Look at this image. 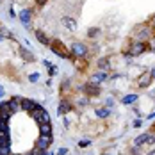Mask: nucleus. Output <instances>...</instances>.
Wrapping results in <instances>:
<instances>
[{
  "mask_svg": "<svg viewBox=\"0 0 155 155\" xmlns=\"http://www.w3.org/2000/svg\"><path fill=\"white\" fill-rule=\"evenodd\" d=\"M50 48H52V52H54V54L61 55V57H64V59H70V57H71V52L64 47V43H62V41H59V39L50 41Z\"/></svg>",
  "mask_w": 155,
  "mask_h": 155,
  "instance_id": "1",
  "label": "nucleus"
},
{
  "mask_svg": "<svg viewBox=\"0 0 155 155\" xmlns=\"http://www.w3.org/2000/svg\"><path fill=\"white\" fill-rule=\"evenodd\" d=\"M71 54H73L77 59H86V55H87V48H86L84 43L75 41V43L71 45Z\"/></svg>",
  "mask_w": 155,
  "mask_h": 155,
  "instance_id": "2",
  "label": "nucleus"
},
{
  "mask_svg": "<svg viewBox=\"0 0 155 155\" xmlns=\"http://www.w3.org/2000/svg\"><path fill=\"white\" fill-rule=\"evenodd\" d=\"M146 48H148L146 43H143V41H134V43L130 45V48H128V54H130L132 57H136V55H141Z\"/></svg>",
  "mask_w": 155,
  "mask_h": 155,
  "instance_id": "3",
  "label": "nucleus"
},
{
  "mask_svg": "<svg viewBox=\"0 0 155 155\" xmlns=\"http://www.w3.org/2000/svg\"><path fill=\"white\" fill-rule=\"evenodd\" d=\"M32 116H34V120L38 121L39 125H45V123H50V116H48V112L45 109H39V110H34L32 112Z\"/></svg>",
  "mask_w": 155,
  "mask_h": 155,
  "instance_id": "4",
  "label": "nucleus"
},
{
  "mask_svg": "<svg viewBox=\"0 0 155 155\" xmlns=\"http://www.w3.org/2000/svg\"><path fill=\"white\" fill-rule=\"evenodd\" d=\"M21 109L23 110H27V112H34V110H39V109H43L41 105H38L36 102H32V100H29V98H21Z\"/></svg>",
  "mask_w": 155,
  "mask_h": 155,
  "instance_id": "5",
  "label": "nucleus"
},
{
  "mask_svg": "<svg viewBox=\"0 0 155 155\" xmlns=\"http://www.w3.org/2000/svg\"><path fill=\"white\" fill-rule=\"evenodd\" d=\"M52 144V136H45V134H41L39 136V139L36 141V148H39V150H47L48 146Z\"/></svg>",
  "mask_w": 155,
  "mask_h": 155,
  "instance_id": "6",
  "label": "nucleus"
},
{
  "mask_svg": "<svg viewBox=\"0 0 155 155\" xmlns=\"http://www.w3.org/2000/svg\"><path fill=\"white\" fill-rule=\"evenodd\" d=\"M105 78H107V73H104V71H100V70H98L96 73H93V75H91V78H89V84L100 86V84H102Z\"/></svg>",
  "mask_w": 155,
  "mask_h": 155,
  "instance_id": "7",
  "label": "nucleus"
},
{
  "mask_svg": "<svg viewBox=\"0 0 155 155\" xmlns=\"http://www.w3.org/2000/svg\"><path fill=\"white\" fill-rule=\"evenodd\" d=\"M11 114H13V112H11V109H9V104H7V102H2V104H0V120H2V121H7Z\"/></svg>",
  "mask_w": 155,
  "mask_h": 155,
  "instance_id": "8",
  "label": "nucleus"
},
{
  "mask_svg": "<svg viewBox=\"0 0 155 155\" xmlns=\"http://www.w3.org/2000/svg\"><path fill=\"white\" fill-rule=\"evenodd\" d=\"M152 80H153V78L150 75V71H146V73H143V75L137 78V86H139V87H148V86L152 84Z\"/></svg>",
  "mask_w": 155,
  "mask_h": 155,
  "instance_id": "9",
  "label": "nucleus"
},
{
  "mask_svg": "<svg viewBox=\"0 0 155 155\" xmlns=\"http://www.w3.org/2000/svg\"><path fill=\"white\" fill-rule=\"evenodd\" d=\"M84 91L87 96H98L100 94V86H94V84H86L84 86Z\"/></svg>",
  "mask_w": 155,
  "mask_h": 155,
  "instance_id": "10",
  "label": "nucleus"
},
{
  "mask_svg": "<svg viewBox=\"0 0 155 155\" xmlns=\"http://www.w3.org/2000/svg\"><path fill=\"white\" fill-rule=\"evenodd\" d=\"M62 25H64L66 29H70V31H75V29H77V21H75L73 18H70V16H64V18H62Z\"/></svg>",
  "mask_w": 155,
  "mask_h": 155,
  "instance_id": "11",
  "label": "nucleus"
},
{
  "mask_svg": "<svg viewBox=\"0 0 155 155\" xmlns=\"http://www.w3.org/2000/svg\"><path fill=\"white\" fill-rule=\"evenodd\" d=\"M31 16L32 15H31V11H29V9H23V11L20 13V20H21V23H23L27 29H29V23H31Z\"/></svg>",
  "mask_w": 155,
  "mask_h": 155,
  "instance_id": "12",
  "label": "nucleus"
},
{
  "mask_svg": "<svg viewBox=\"0 0 155 155\" xmlns=\"http://www.w3.org/2000/svg\"><path fill=\"white\" fill-rule=\"evenodd\" d=\"M98 70H100V71H104V73H107L109 70H110V62H109L107 57H104V59H100V61H98Z\"/></svg>",
  "mask_w": 155,
  "mask_h": 155,
  "instance_id": "13",
  "label": "nucleus"
},
{
  "mask_svg": "<svg viewBox=\"0 0 155 155\" xmlns=\"http://www.w3.org/2000/svg\"><path fill=\"white\" fill-rule=\"evenodd\" d=\"M36 38H38V41L41 45H50V39H48V36L43 31H36Z\"/></svg>",
  "mask_w": 155,
  "mask_h": 155,
  "instance_id": "14",
  "label": "nucleus"
},
{
  "mask_svg": "<svg viewBox=\"0 0 155 155\" xmlns=\"http://www.w3.org/2000/svg\"><path fill=\"white\" fill-rule=\"evenodd\" d=\"M18 52H20V55H21V57H23V59H25V61H29V62H32L34 61V59H36V57H34V55H32L31 52H29V50H27V48H20V50H18Z\"/></svg>",
  "mask_w": 155,
  "mask_h": 155,
  "instance_id": "15",
  "label": "nucleus"
},
{
  "mask_svg": "<svg viewBox=\"0 0 155 155\" xmlns=\"http://www.w3.org/2000/svg\"><path fill=\"white\" fill-rule=\"evenodd\" d=\"M20 102H21V98H20V96H15L13 100H9V102H7V104H9V109H11V112H16V110H18V104H20Z\"/></svg>",
  "mask_w": 155,
  "mask_h": 155,
  "instance_id": "16",
  "label": "nucleus"
},
{
  "mask_svg": "<svg viewBox=\"0 0 155 155\" xmlns=\"http://www.w3.org/2000/svg\"><path fill=\"white\" fill-rule=\"evenodd\" d=\"M137 34H139L143 39H146V38H150V27H146V25H143V29H137Z\"/></svg>",
  "mask_w": 155,
  "mask_h": 155,
  "instance_id": "17",
  "label": "nucleus"
},
{
  "mask_svg": "<svg viewBox=\"0 0 155 155\" xmlns=\"http://www.w3.org/2000/svg\"><path fill=\"white\" fill-rule=\"evenodd\" d=\"M39 130H41V134H45V136H52V127H50V123L39 125Z\"/></svg>",
  "mask_w": 155,
  "mask_h": 155,
  "instance_id": "18",
  "label": "nucleus"
},
{
  "mask_svg": "<svg viewBox=\"0 0 155 155\" xmlns=\"http://www.w3.org/2000/svg\"><path fill=\"white\" fill-rule=\"evenodd\" d=\"M68 110H70V104L66 100H62L61 104H59V114H66Z\"/></svg>",
  "mask_w": 155,
  "mask_h": 155,
  "instance_id": "19",
  "label": "nucleus"
},
{
  "mask_svg": "<svg viewBox=\"0 0 155 155\" xmlns=\"http://www.w3.org/2000/svg\"><path fill=\"white\" fill-rule=\"evenodd\" d=\"M109 114H110V110L107 107H102V109H96V116L98 118H107Z\"/></svg>",
  "mask_w": 155,
  "mask_h": 155,
  "instance_id": "20",
  "label": "nucleus"
},
{
  "mask_svg": "<svg viewBox=\"0 0 155 155\" xmlns=\"http://www.w3.org/2000/svg\"><path fill=\"white\" fill-rule=\"evenodd\" d=\"M146 139H148V134H141V136H137V137H136V146H143V144L146 143Z\"/></svg>",
  "mask_w": 155,
  "mask_h": 155,
  "instance_id": "21",
  "label": "nucleus"
},
{
  "mask_svg": "<svg viewBox=\"0 0 155 155\" xmlns=\"http://www.w3.org/2000/svg\"><path fill=\"white\" fill-rule=\"evenodd\" d=\"M136 100H137V94H127V96L123 98V104L128 105V104H134Z\"/></svg>",
  "mask_w": 155,
  "mask_h": 155,
  "instance_id": "22",
  "label": "nucleus"
},
{
  "mask_svg": "<svg viewBox=\"0 0 155 155\" xmlns=\"http://www.w3.org/2000/svg\"><path fill=\"white\" fill-rule=\"evenodd\" d=\"M0 146H9V134H0Z\"/></svg>",
  "mask_w": 155,
  "mask_h": 155,
  "instance_id": "23",
  "label": "nucleus"
},
{
  "mask_svg": "<svg viewBox=\"0 0 155 155\" xmlns=\"http://www.w3.org/2000/svg\"><path fill=\"white\" fill-rule=\"evenodd\" d=\"M0 134H7V121L0 120Z\"/></svg>",
  "mask_w": 155,
  "mask_h": 155,
  "instance_id": "24",
  "label": "nucleus"
},
{
  "mask_svg": "<svg viewBox=\"0 0 155 155\" xmlns=\"http://www.w3.org/2000/svg\"><path fill=\"white\" fill-rule=\"evenodd\" d=\"M0 155H9V146H0Z\"/></svg>",
  "mask_w": 155,
  "mask_h": 155,
  "instance_id": "25",
  "label": "nucleus"
},
{
  "mask_svg": "<svg viewBox=\"0 0 155 155\" xmlns=\"http://www.w3.org/2000/svg\"><path fill=\"white\" fill-rule=\"evenodd\" d=\"M146 143H148V144H153V143H155V136H153V134H148V139H146Z\"/></svg>",
  "mask_w": 155,
  "mask_h": 155,
  "instance_id": "26",
  "label": "nucleus"
},
{
  "mask_svg": "<svg viewBox=\"0 0 155 155\" xmlns=\"http://www.w3.org/2000/svg\"><path fill=\"white\" fill-rule=\"evenodd\" d=\"M29 155H43V150H39V148H34V150H32Z\"/></svg>",
  "mask_w": 155,
  "mask_h": 155,
  "instance_id": "27",
  "label": "nucleus"
},
{
  "mask_svg": "<svg viewBox=\"0 0 155 155\" xmlns=\"http://www.w3.org/2000/svg\"><path fill=\"white\" fill-rule=\"evenodd\" d=\"M78 146H82V148H84V146H89V141H87V139L80 141V143H78Z\"/></svg>",
  "mask_w": 155,
  "mask_h": 155,
  "instance_id": "28",
  "label": "nucleus"
},
{
  "mask_svg": "<svg viewBox=\"0 0 155 155\" xmlns=\"http://www.w3.org/2000/svg\"><path fill=\"white\" fill-rule=\"evenodd\" d=\"M38 78H39V75H38V73H32V75H31V80H32V82H36Z\"/></svg>",
  "mask_w": 155,
  "mask_h": 155,
  "instance_id": "29",
  "label": "nucleus"
},
{
  "mask_svg": "<svg viewBox=\"0 0 155 155\" xmlns=\"http://www.w3.org/2000/svg\"><path fill=\"white\" fill-rule=\"evenodd\" d=\"M66 153H68V150H66V148H61V150L57 152V155H66Z\"/></svg>",
  "mask_w": 155,
  "mask_h": 155,
  "instance_id": "30",
  "label": "nucleus"
},
{
  "mask_svg": "<svg viewBox=\"0 0 155 155\" xmlns=\"http://www.w3.org/2000/svg\"><path fill=\"white\" fill-rule=\"evenodd\" d=\"M132 155H139V146H136V148L132 150Z\"/></svg>",
  "mask_w": 155,
  "mask_h": 155,
  "instance_id": "31",
  "label": "nucleus"
},
{
  "mask_svg": "<svg viewBox=\"0 0 155 155\" xmlns=\"http://www.w3.org/2000/svg\"><path fill=\"white\" fill-rule=\"evenodd\" d=\"M94 34H98V29H91L89 31V36H94Z\"/></svg>",
  "mask_w": 155,
  "mask_h": 155,
  "instance_id": "32",
  "label": "nucleus"
},
{
  "mask_svg": "<svg viewBox=\"0 0 155 155\" xmlns=\"http://www.w3.org/2000/svg\"><path fill=\"white\" fill-rule=\"evenodd\" d=\"M36 2H38L39 5H43V4H47V0H36Z\"/></svg>",
  "mask_w": 155,
  "mask_h": 155,
  "instance_id": "33",
  "label": "nucleus"
},
{
  "mask_svg": "<svg viewBox=\"0 0 155 155\" xmlns=\"http://www.w3.org/2000/svg\"><path fill=\"white\" fill-rule=\"evenodd\" d=\"M150 47H152V50H155V38L152 39V45H150Z\"/></svg>",
  "mask_w": 155,
  "mask_h": 155,
  "instance_id": "34",
  "label": "nucleus"
},
{
  "mask_svg": "<svg viewBox=\"0 0 155 155\" xmlns=\"http://www.w3.org/2000/svg\"><path fill=\"white\" fill-rule=\"evenodd\" d=\"M150 75H152V78H155V68L152 70V71H150Z\"/></svg>",
  "mask_w": 155,
  "mask_h": 155,
  "instance_id": "35",
  "label": "nucleus"
},
{
  "mask_svg": "<svg viewBox=\"0 0 155 155\" xmlns=\"http://www.w3.org/2000/svg\"><path fill=\"white\" fill-rule=\"evenodd\" d=\"M2 94H4V89H2V86H0V98H2Z\"/></svg>",
  "mask_w": 155,
  "mask_h": 155,
  "instance_id": "36",
  "label": "nucleus"
},
{
  "mask_svg": "<svg viewBox=\"0 0 155 155\" xmlns=\"http://www.w3.org/2000/svg\"><path fill=\"white\" fill-rule=\"evenodd\" d=\"M152 25H153V27H155V16H153V18H152Z\"/></svg>",
  "mask_w": 155,
  "mask_h": 155,
  "instance_id": "37",
  "label": "nucleus"
},
{
  "mask_svg": "<svg viewBox=\"0 0 155 155\" xmlns=\"http://www.w3.org/2000/svg\"><path fill=\"white\" fill-rule=\"evenodd\" d=\"M148 155H155V150H152V152H150V153H148Z\"/></svg>",
  "mask_w": 155,
  "mask_h": 155,
  "instance_id": "38",
  "label": "nucleus"
},
{
  "mask_svg": "<svg viewBox=\"0 0 155 155\" xmlns=\"http://www.w3.org/2000/svg\"><path fill=\"white\" fill-rule=\"evenodd\" d=\"M45 155H54V153H45Z\"/></svg>",
  "mask_w": 155,
  "mask_h": 155,
  "instance_id": "39",
  "label": "nucleus"
},
{
  "mask_svg": "<svg viewBox=\"0 0 155 155\" xmlns=\"http://www.w3.org/2000/svg\"><path fill=\"white\" fill-rule=\"evenodd\" d=\"M0 41H2V34H0Z\"/></svg>",
  "mask_w": 155,
  "mask_h": 155,
  "instance_id": "40",
  "label": "nucleus"
}]
</instances>
